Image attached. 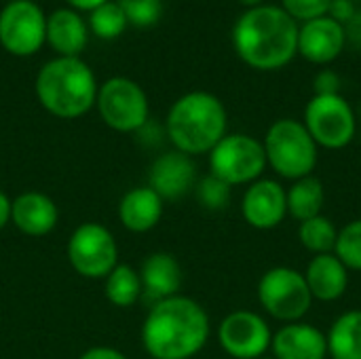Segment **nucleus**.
Returning <instances> with one entry per match:
<instances>
[{"instance_id": "obj_1", "label": "nucleus", "mask_w": 361, "mask_h": 359, "mask_svg": "<svg viewBox=\"0 0 361 359\" xmlns=\"http://www.w3.org/2000/svg\"><path fill=\"white\" fill-rule=\"evenodd\" d=\"M209 315L190 296L154 303L142 324V345L152 359H192L209 341Z\"/></svg>"}, {"instance_id": "obj_2", "label": "nucleus", "mask_w": 361, "mask_h": 359, "mask_svg": "<svg viewBox=\"0 0 361 359\" xmlns=\"http://www.w3.org/2000/svg\"><path fill=\"white\" fill-rule=\"evenodd\" d=\"M233 44L250 68L262 72L281 70L298 53V23L281 6L260 4L237 19Z\"/></svg>"}, {"instance_id": "obj_3", "label": "nucleus", "mask_w": 361, "mask_h": 359, "mask_svg": "<svg viewBox=\"0 0 361 359\" xmlns=\"http://www.w3.org/2000/svg\"><path fill=\"white\" fill-rule=\"evenodd\" d=\"M226 108L209 91H190L178 97L165 121V131L173 148L188 157L209 154L226 135Z\"/></svg>"}, {"instance_id": "obj_4", "label": "nucleus", "mask_w": 361, "mask_h": 359, "mask_svg": "<svg viewBox=\"0 0 361 359\" xmlns=\"http://www.w3.org/2000/svg\"><path fill=\"white\" fill-rule=\"evenodd\" d=\"M93 70L80 57H57L47 61L36 76L40 106L57 118H78L97 99Z\"/></svg>"}, {"instance_id": "obj_5", "label": "nucleus", "mask_w": 361, "mask_h": 359, "mask_svg": "<svg viewBox=\"0 0 361 359\" xmlns=\"http://www.w3.org/2000/svg\"><path fill=\"white\" fill-rule=\"evenodd\" d=\"M267 165L286 180H300L311 176L317 167L319 146L313 142L311 133L296 118L275 121L262 140Z\"/></svg>"}, {"instance_id": "obj_6", "label": "nucleus", "mask_w": 361, "mask_h": 359, "mask_svg": "<svg viewBox=\"0 0 361 359\" xmlns=\"http://www.w3.org/2000/svg\"><path fill=\"white\" fill-rule=\"evenodd\" d=\"M258 303L262 309L281 324L302 322L313 307L302 271L292 267H273L258 281Z\"/></svg>"}, {"instance_id": "obj_7", "label": "nucleus", "mask_w": 361, "mask_h": 359, "mask_svg": "<svg viewBox=\"0 0 361 359\" xmlns=\"http://www.w3.org/2000/svg\"><path fill=\"white\" fill-rule=\"evenodd\" d=\"M267 167L262 142L247 133H226L209 152V174L228 186H250Z\"/></svg>"}, {"instance_id": "obj_8", "label": "nucleus", "mask_w": 361, "mask_h": 359, "mask_svg": "<svg viewBox=\"0 0 361 359\" xmlns=\"http://www.w3.org/2000/svg\"><path fill=\"white\" fill-rule=\"evenodd\" d=\"M302 125L313 142L326 150L347 148L357 133V116L353 106L338 95H313L305 108Z\"/></svg>"}, {"instance_id": "obj_9", "label": "nucleus", "mask_w": 361, "mask_h": 359, "mask_svg": "<svg viewBox=\"0 0 361 359\" xmlns=\"http://www.w3.org/2000/svg\"><path fill=\"white\" fill-rule=\"evenodd\" d=\"M95 106L102 121L114 131L131 133L148 125V112H150L148 97L144 89L131 78L125 76L108 78L97 89Z\"/></svg>"}, {"instance_id": "obj_10", "label": "nucleus", "mask_w": 361, "mask_h": 359, "mask_svg": "<svg viewBox=\"0 0 361 359\" xmlns=\"http://www.w3.org/2000/svg\"><path fill=\"white\" fill-rule=\"evenodd\" d=\"M68 262L85 279H106L118 264V243L99 222H82L68 239Z\"/></svg>"}, {"instance_id": "obj_11", "label": "nucleus", "mask_w": 361, "mask_h": 359, "mask_svg": "<svg viewBox=\"0 0 361 359\" xmlns=\"http://www.w3.org/2000/svg\"><path fill=\"white\" fill-rule=\"evenodd\" d=\"M47 40V17L32 0H13L0 13V44L17 55H34Z\"/></svg>"}, {"instance_id": "obj_12", "label": "nucleus", "mask_w": 361, "mask_h": 359, "mask_svg": "<svg viewBox=\"0 0 361 359\" xmlns=\"http://www.w3.org/2000/svg\"><path fill=\"white\" fill-rule=\"evenodd\" d=\"M273 330L254 311H233L218 326V343L233 359H258L271 351Z\"/></svg>"}, {"instance_id": "obj_13", "label": "nucleus", "mask_w": 361, "mask_h": 359, "mask_svg": "<svg viewBox=\"0 0 361 359\" xmlns=\"http://www.w3.org/2000/svg\"><path fill=\"white\" fill-rule=\"evenodd\" d=\"M241 214L256 231H273L288 216V199L281 182L260 178L252 182L241 199Z\"/></svg>"}, {"instance_id": "obj_14", "label": "nucleus", "mask_w": 361, "mask_h": 359, "mask_svg": "<svg viewBox=\"0 0 361 359\" xmlns=\"http://www.w3.org/2000/svg\"><path fill=\"white\" fill-rule=\"evenodd\" d=\"M148 186L163 201H178L186 197L197 186V165L192 157L180 150L159 154L150 165Z\"/></svg>"}, {"instance_id": "obj_15", "label": "nucleus", "mask_w": 361, "mask_h": 359, "mask_svg": "<svg viewBox=\"0 0 361 359\" xmlns=\"http://www.w3.org/2000/svg\"><path fill=\"white\" fill-rule=\"evenodd\" d=\"M345 47V28L328 15L298 25V53L311 63L326 66L334 61Z\"/></svg>"}, {"instance_id": "obj_16", "label": "nucleus", "mask_w": 361, "mask_h": 359, "mask_svg": "<svg viewBox=\"0 0 361 359\" xmlns=\"http://www.w3.org/2000/svg\"><path fill=\"white\" fill-rule=\"evenodd\" d=\"M59 209L55 201L38 190H27L11 201V224L27 237H44L55 231Z\"/></svg>"}, {"instance_id": "obj_17", "label": "nucleus", "mask_w": 361, "mask_h": 359, "mask_svg": "<svg viewBox=\"0 0 361 359\" xmlns=\"http://www.w3.org/2000/svg\"><path fill=\"white\" fill-rule=\"evenodd\" d=\"M271 351L275 359H328V339L311 324H283L273 332Z\"/></svg>"}, {"instance_id": "obj_18", "label": "nucleus", "mask_w": 361, "mask_h": 359, "mask_svg": "<svg viewBox=\"0 0 361 359\" xmlns=\"http://www.w3.org/2000/svg\"><path fill=\"white\" fill-rule=\"evenodd\" d=\"M137 273L142 279V296L146 300H152V305L159 300L178 296L184 284L182 267L178 258L169 252L148 254Z\"/></svg>"}, {"instance_id": "obj_19", "label": "nucleus", "mask_w": 361, "mask_h": 359, "mask_svg": "<svg viewBox=\"0 0 361 359\" xmlns=\"http://www.w3.org/2000/svg\"><path fill=\"white\" fill-rule=\"evenodd\" d=\"M302 275L313 300L319 303H336L349 288V269L338 260L334 252L313 256Z\"/></svg>"}, {"instance_id": "obj_20", "label": "nucleus", "mask_w": 361, "mask_h": 359, "mask_svg": "<svg viewBox=\"0 0 361 359\" xmlns=\"http://www.w3.org/2000/svg\"><path fill=\"white\" fill-rule=\"evenodd\" d=\"M165 201L146 184L131 188L118 203V220L131 233H148L163 218Z\"/></svg>"}, {"instance_id": "obj_21", "label": "nucleus", "mask_w": 361, "mask_h": 359, "mask_svg": "<svg viewBox=\"0 0 361 359\" xmlns=\"http://www.w3.org/2000/svg\"><path fill=\"white\" fill-rule=\"evenodd\" d=\"M85 19L70 8H57L47 19V42L59 53V57H78L87 47Z\"/></svg>"}, {"instance_id": "obj_22", "label": "nucleus", "mask_w": 361, "mask_h": 359, "mask_svg": "<svg viewBox=\"0 0 361 359\" xmlns=\"http://www.w3.org/2000/svg\"><path fill=\"white\" fill-rule=\"evenodd\" d=\"M286 199H288V216H292L298 222L322 216L326 205L324 182L313 174L294 180L292 186L286 190Z\"/></svg>"}, {"instance_id": "obj_23", "label": "nucleus", "mask_w": 361, "mask_h": 359, "mask_svg": "<svg viewBox=\"0 0 361 359\" xmlns=\"http://www.w3.org/2000/svg\"><path fill=\"white\" fill-rule=\"evenodd\" d=\"M326 339L330 359H361V309L338 315Z\"/></svg>"}, {"instance_id": "obj_24", "label": "nucleus", "mask_w": 361, "mask_h": 359, "mask_svg": "<svg viewBox=\"0 0 361 359\" xmlns=\"http://www.w3.org/2000/svg\"><path fill=\"white\" fill-rule=\"evenodd\" d=\"M104 290L106 298L118 307V309H129L142 298V279L140 273L129 267V264H116L108 277L104 279Z\"/></svg>"}, {"instance_id": "obj_25", "label": "nucleus", "mask_w": 361, "mask_h": 359, "mask_svg": "<svg viewBox=\"0 0 361 359\" xmlns=\"http://www.w3.org/2000/svg\"><path fill=\"white\" fill-rule=\"evenodd\" d=\"M298 239L302 243V248L307 252H311L313 256L319 254H332L336 248V239H338V229L334 226V222L330 218L315 216L311 220L300 222L298 226Z\"/></svg>"}, {"instance_id": "obj_26", "label": "nucleus", "mask_w": 361, "mask_h": 359, "mask_svg": "<svg viewBox=\"0 0 361 359\" xmlns=\"http://www.w3.org/2000/svg\"><path fill=\"white\" fill-rule=\"evenodd\" d=\"M89 28L93 30L95 36L99 38H116L125 32L127 28V17L123 13V8L118 6V2H104L102 6L93 8L89 15Z\"/></svg>"}, {"instance_id": "obj_27", "label": "nucleus", "mask_w": 361, "mask_h": 359, "mask_svg": "<svg viewBox=\"0 0 361 359\" xmlns=\"http://www.w3.org/2000/svg\"><path fill=\"white\" fill-rule=\"evenodd\" d=\"M334 254L349 271L361 273V218L349 222L338 231Z\"/></svg>"}, {"instance_id": "obj_28", "label": "nucleus", "mask_w": 361, "mask_h": 359, "mask_svg": "<svg viewBox=\"0 0 361 359\" xmlns=\"http://www.w3.org/2000/svg\"><path fill=\"white\" fill-rule=\"evenodd\" d=\"M231 188L226 182H222L220 178L207 174L205 178L197 180L195 186V197L201 203V207L209 209V212H220L231 203Z\"/></svg>"}, {"instance_id": "obj_29", "label": "nucleus", "mask_w": 361, "mask_h": 359, "mask_svg": "<svg viewBox=\"0 0 361 359\" xmlns=\"http://www.w3.org/2000/svg\"><path fill=\"white\" fill-rule=\"evenodd\" d=\"M127 23L135 28H152L163 15V0H118Z\"/></svg>"}, {"instance_id": "obj_30", "label": "nucleus", "mask_w": 361, "mask_h": 359, "mask_svg": "<svg viewBox=\"0 0 361 359\" xmlns=\"http://www.w3.org/2000/svg\"><path fill=\"white\" fill-rule=\"evenodd\" d=\"M332 0H281V8L298 23L328 15Z\"/></svg>"}, {"instance_id": "obj_31", "label": "nucleus", "mask_w": 361, "mask_h": 359, "mask_svg": "<svg viewBox=\"0 0 361 359\" xmlns=\"http://www.w3.org/2000/svg\"><path fill=\"white\" fill-rule=\"evenodd\" d=\"M315 95H338L341 93V76L334 70H322L313 80Z\"/></svg>"}, {"instance_id": "obj_32", "label": "nucleus", "mask_w": 361, "mask_h": 359, "mask_svg": "<svg viewBox=\"0 0 361 359\" xmlns=\"http://www.w3.org/2000/svg\"><path fill=\"white\" fill-rule=\"evenodd\" d=\"M355 2L353 0H332L328 17H332L334 21H338L341 25H345L353 15H355Z\"/></svg>"}, {"instance_id": "obj_33", "label": "nucleus", "mask_w": 361, "mask_h": 359, "mask_svg": "<svg viewBox=\"0 0 361 359\" xmlns=\"http://www.w3.org/2000/svg\"><path fill=\"white\" fill-rule=\"evenodd\" d=\"M343 28H345L347 42H349L355 51H361V11H355V15H353Z\"/></svg>"}, {"instance_id": "obj_34", "label": "nucleus", "mask_w": 361, "mask_h": 359, "mask_svg": "<svg viewBox=\"0 0 361 359\" xmlns=\"http://www.w3.org/2000/svg\"><path fill=\"white\" fill-rule=\"evenodd\" d=\"M78 359H127V355L112 347H91Z\"/></svg>"}, {"instance_id": "obj_35", "label": "nucleus", "mask_w": 361, "mask_h": 359, "mask_svg": "<svg viewBox=\"0 0 361 359\" xmlns=\"http://www.w3.org/2000/svg\"><path fill=\"white\" fill-rule=\"evenodd\" d=\"M11 222V199L0 190V231Z\"/></svg>"}, {"instance_id": "obj_36", "label": "nucleus", "mask_w": 361, "mask_h": 359, "mask_svg": "<svg viewBox=\"0 0 361 359\" xmlns=\"http://www.w3.org/2000/svg\"><path fill=\"white\" fill-rule=\"evenodd\" d=\"M66 2L70 6L78 8V11H93V8L102 6L104 2H108V0H66Z\"/></svg>"}, {"instance_id": "obj_37", "label": "nucleus", "mask_w": 361, "mask_h": 359, "mask_svg": "<svg viewBox=\"0 0 361 359\" xmlns=\"http://www.w3.org/2000/svg\"><path fill=\"white\" fill-rule=\"evenodd\" d=\"M239 2H241L243 6H247V8H256V6H260L264 0H239Z\"/></svg>"}, {"instance_id": "obj_38", "label": "nucleus", "mask_w": 361, "mask_h": 359, "mask_svg": "<svg viewBox=\"0 0 361 359\" xmlns=\"http://www.w3.org/2000/svg\"><path fill=\"white\" fill-rule=\"evenodd\" d=\"M258 359H275V358H267V355H264V358H258Z\"/></svg>"}, {"instance_id": "obj_39", "label": "nucleus", "mask_w": 361, "mask_h": 359, "mask_svg": "<svg viewBox=\"0 0 361 359\" xmlns=\"http://www.w3.org/2000/svg\"><path fill=\"white\" fill-rule=\"evenodd\" d=\"M353 2H357V0H353Z\"/></svg>"}, {"instance_id": "obj_40", "label": "nucleus", "mask_w": 361, "mask_h": 359, "mask_svg": "<svg viewBox=\"0 0 361 359\" xmlns=\"http://www.w3.org/2000/svg\"><path fill=\"white\" fill-rule=\"evenodd\" d=\"M328 359H330V358H328Z\"/></svg>"}]
</instances>
